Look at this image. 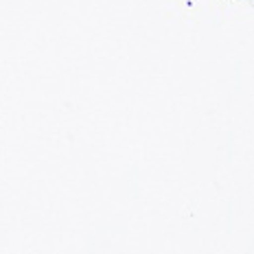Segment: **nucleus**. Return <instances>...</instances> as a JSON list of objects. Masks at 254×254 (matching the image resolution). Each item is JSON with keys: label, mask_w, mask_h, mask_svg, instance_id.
I'll return each instance as SVG.
<instances>
[]
</instances>
